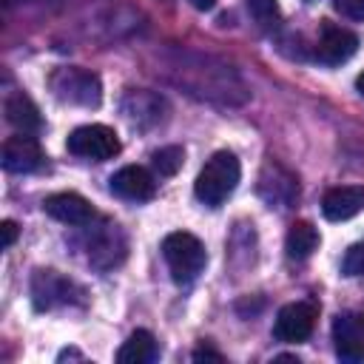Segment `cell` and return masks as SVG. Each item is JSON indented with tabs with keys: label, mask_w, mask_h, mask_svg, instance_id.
<instances>
[{
	"label": "cell",
	"mask_w": 364,
	"mask_h": 364,
	"mask_svg": "<svg viewBox=\"0 0 364 364\" xmlns=\"http://www.w3.org/2000/svg\"><path fill=\"white\" fill-rule=\"evenodd\" d=\"M239 176H242V168H239V159L236 154L230 151H216L205 168L199 171L196 182H193V193L202 205L208 208H219L239 185Z\"/></svg>",
	"instance_id": "6da1fadb"
},
{
	"label": "cell",
	"mask_w": 364,
	"mask_h": 364,
	"mask_svg": "<svg viewBox=\"0 0 364 364\" xmlns=\"http://www.w3.org/2000/svg\"><path fill=\"white\" fill-rule=\"evenodd\" d=\"M162 256H165V264L173 276V282H191L202 273L205 262H208V253H205V245L188 233V230H173L162 239Z\"/></svg>",
	"instance_id": "7a4b0ae2"
},
{
	"label": "cell",
	"mask_w": 364,
	"mask_h": 364,
	"mask_svg": "<svg viewBox=\"0 0 364 364\" xmlns=\"http://www.w3.org/2000/svg\"><path fill=\"white\" fill-rule=\"evenodd\" d=\"M51 91L57 100L71 102V105H85V108H97L102 100V85L100 77L88 68H57L51 74Z\"/></svg>",
	"instance_id": "3957f363"
},
{
	"label": "cell",
	"mask_w": 364,
	"mask_h": 364,
	"mask_svg": "<svg viewBox=\"0 0 364 364\" xmlns=\"http://www.w3.org/2000/svg\"><path fill=\"white\" fill-rule=\"evenodd\" d=\"M65 145H68V154L91 162H102L119 154V136L108 125H80L68 134Z\"/></svg>",
	"instance_id": "277c9868"
},
{
	"label": "cell",
	"mask_w": 364,
	"mask_h": 364,
	"mask_svg": "<svg viewBox=\"0 0 364 364\" xmlns=\"http://www.w3.org/2000/svg\"><path fill=\"white\" fill-rule=\"evenodd\" d=\"M316 318H318V304L316 301H307V299L304 301H290L276 313L273 336L284 344L307 341L313 327H316Z\"/></svg>",
	"instance_id": "5b68a950"
},
{
	"label": "cell",
	"mask_w": 364,
	"mask_h": 364,
	"mask_svg": "<svg viewBox=\"0 0 364 364\" xmlns=\"http://www.w3.org/2000/svg\"><path fill=\"white\" fill-rule=\"evenodd\" d=\"M333 347L347 364L364 361V313L347 310L333 318Z\"/></svg>",
	"instance_id": "8992f818"
},
{
	"label": "cell",
	"mask_w": 364,
	"mask_h": 364,
	"mask_svg": "<svg viewBox=\"0 0 364 364\" xmlns=\"http://www.w3.org/2000/svg\"><path fill=\"white\" fill-rule=\"evenodd\" d=\"M358 48V34H353L344 26L324 23L316 40V60L324 65H341L347 63Z\"/></svg>",
	"instance_id": "52a82bcc"
},
{
	"label": "cell",
	"mask_w": 364,
	"mask_h": 364,
	"mask_svg": "<svg viewBox=\"0 0 364 364\" xmlns=\"http://www.w3.org/2000/svg\"><path fill=\"white\" fill-rule=\"evenodd\" d=\"M0 162L9 173H31L43 165V151L40 142L31 134H14L3 142Z\"/></svg>",
	"instance_id": "ba28073f"
},
{
	"label": "cell",
	"mask_w": 364,
	"mask_h": 364,
	"mask_svg": "<svg viewBox=\"0 0 364 364\" xmlns=\"http://www.w3.org/2000/svg\"><path fill=\"white\" fill-rule=\"evenodd\" d=\"M43 210H46L51 219H57V222H63V225H74V228L91 225V219L97 216V213H94V205H91L85 196L71 193V191L46 196Z\"/></svg>",
	"instance_id": "9c48e42d"
},
{
	"label": "cell",
	"mask_w": 364,
	"mask_h": 364,
	"mask_svg": "<svg viewBox=\"0 0 364 364\" xmlns=\"http://www.w3.org/2000/svg\"><path fill=\"white\" fill-rule=\"evenodd\" d=\"M74 284L57 270H34L31 276V299L37 310H51L57 304H68Z\"/></svg>",
	"instance_id": "30bf717a"
},
{
	"label": "cell",
	"mask_w": 364,
	"mask_h": 364,
	"mask_svg": "<svg viewBox=\"0 0 364 364\" xmlns=\"http://www.w3.org/2000/svg\"><path fill=\"white\" fill-rule=\"evenodd\" d=\"M154 176L139 165H125L111 176V193L128 202H145L154 196Z\"/></svg>",
	"instance_id": "8fae6325"
},
{
	"label": "cell",
	"mask_w": 364,
	"mask_h": 364,
	"mask_svg": "<svg viewBox=\"0 0 364 364\" xmlns=\"http://www.w3.org/2000/svg\"><path fill=\"white\" fill-rule=\"evenodd\" d=\"M361 210H364V188L361 185H338V188H330L324 193V199H321V213L330 222L353 219Z\"/></svg>",
	"instance_id": "7c38bea8"
},
{
	"label": "cell",
	"mask_w": 364,
	"mask_h": 364,
	"mask_svg": "<svg viewBox=\"0 0 364 364\" xmlns=\"http://www.w3.org/2000/svg\"><path fill=\"white\" fill-rule=\"evenodd\" d=\"M6 119H9V125L17 128L20 134H37V131L43 128V117H40L37 105H34L31 97H26L23 91L6 97Z\"/></svg>",
	"instance_id": "4fadbf2b"
},
{
	"label": "cell",
	"mask_w": 364,
	"mask_h": 364,
	"mask_svg": "<svg viewBox=\"0 0 364 364\" xmlns=\"http://www.w3.org/2000/svg\"><path fill=\"white\" fill-rule=\"evenodd\" d=\"M156 355H159L156 338H154L148 330H134V333L128 336V341L119 347L117 361H119V364H151Z\"/></svg>",
	"instance_id": "5bb4252c"
},
{
	"label": "cell",
	"mask_w": 364,
	"mask_h": 364,
	"mask_svg": "<svg viewBox=\"0 0 364 364\" xmlns=\"http://www.w3.org/2000/svg\"><path fill=\"white\" fill-rule=\"evenodd\" d=\"M316 247H318V230H316L310 222H293L290 230H287V239H284L287 256L296 259V262H301V259H307Z\"/></svg>",
	"instance_id": "9a60e30c"
},
{
	"label": "cell",
	"mask_w": 364,
	"mask_h": 364,
	"mask_svg": "<svg viewBox=\"0 0 364 364\" xmlns=\"http://www.w3.org/2000/svg\"><path fill=\"white\" fill-rule=\"evenodd\" d=\"M182 159H185V151L179 145H168V148H159L154 151L151 156V165L159 176H173L179 168H182Z\"/></svg>",
	"instance_id": "2e32d148"
},
{
	"label": "cell",
	"mask_w": 364,
	"mask_h": 364,
	"mask_svg": "<svg viewBox=\"0 0 364 364\" xmlns=\"http://www.w3.org/2000/svg\"><path fill=\"white\" fill-rule=\"evenodd\" d=\"M245 3H247L250 17H253L262 28H273V26H279L282 11H279V3H276V0H245Z\"/></svg>",
	"instance_id": "e0dca14e"
},
{
	"label": "cell",
	"mask_w": 364,
	"mask_h": 364,
	"mask_svg": "<svg viewBox=\"0 0 364 364\" xmlns=\"http://www.w3.org/2000/svg\"><path fill=\"white\" fill-rule=\"evenodd\" d=\"M341 267H344V273H347V276H364V242H358V245L347 247Z\"/></svg>",
	"instance_id": "ac0fdd59"
},
{
	"label": "cell",
	"mask_w": 364,
	"mask_h": 364,
	"mask_svg": "<svg viewBox=\"0 0 364 364\" xmlns=\"http://www.w3.org/2000/svg\"><path fill=\"white\" fill-rule=\"evenodd\" d=\"M333 9L347 20H364V0H333Z\"/></svg>",
	"instance_id": "d6986e66"
},
{
	"label": "cell",
	"mask_w": 364,
	"mask_h": 364,
	"mask_svg": "<svg viewBox=\"0 0 364 364\" xmlns=\"http://www.w3.org/2000/svg\"><path fill=\"white\" fill-rule=\"evenodd\" d=\"M0 233H3L0 247H3V250H9V247L14 245V239H17V225H14L11 219H3V222H0Z\"/></svg>",
	"instance_id": "ffe728a7"
},
{
	"label": "cell",
	"mask_w": 364,
	"mask_h": 364,
	"mask_svg": "<svg viewBox=\"0 0 364 364\" xmlns=\"http://www.w3.org/2000/svg\"><path fill=\"white\" fill-rule=\"evenodd\" d=\"M202 358H213V361H222V355H219V353H213V350H205V347L193 353V361H202Z\"/></svg>",
	"instance_id": "44dd1931"
},
{
	"label": "cell",
	"mask_w": 364,
	"mask_h": 364,
	"mask_svg": "<svg viewBox=\"0 0 364 364\" xmlns=\"http://www.w3.org/2000/svg\"><path fill=\"white\" fill-rule=\"evenodd\" d=\"M191 6H193V9H199V11H208V9H213V6H216V0H191Z\"/></svg>",
	"instance_id": "7402d4cb"
},
{
	"label": "cell",
	"mask_w": 364,
	"mask_h": 364,
	"mask_svg": "<svg viewBox=\"0 0 364 364\" xmlns=\"http://www.w3.org/2000/svg\"><path fill=\"white\" fill-rule=\"evenodd\" d=\"M355 88H358V94H361V97H364V71H361V74H358V80H355Z\"/></svg>",
	"instance_id": "603a6c76"
}]
</instances>
